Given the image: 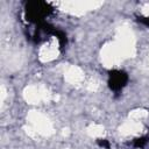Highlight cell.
I'll use <instances>...</instances> for the list:
<instances>
[{"mask_svg": "<svg viewBox=\"0 0 149 149\" xmlns=\"http://www.w3.org/2000/svg\"><path fill=\"white\" fill-rule=\"evenodd\" d=\"M111 83H112V87L113 88H119V87H121L122 85H123V83H125V76L121 73V72H118V73H115V74H112V77H111Z\"/></svg>", "mask_w": 149, "mask_h": 149, "instance_id": "1", "label": "cell"}]
</instances>
